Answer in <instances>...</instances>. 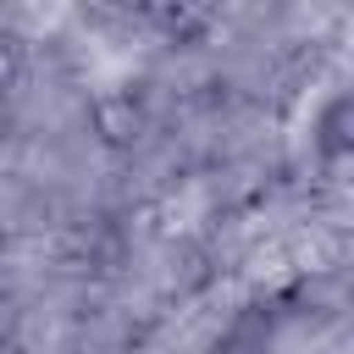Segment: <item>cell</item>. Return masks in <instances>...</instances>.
Here are the masks:
<instances>
[{"label": "cell", "instance_id": "cell-1", "mask_svg": "<svg viewBox=\"0 0 354 354\" xmlns=\"http://www.w3.org/2000/svg\"><path fill=\"white\" fill-rule=\"evenodd\" d=\"M100 122H105V133H111V138H127V127H133L138 116H133V105H127V100H116V105H100Z\"/></svg>", "mask_w": 354, "mask_h": 354}]
</instances>
